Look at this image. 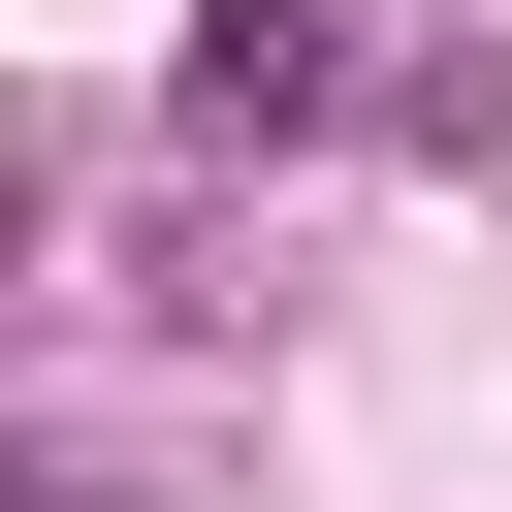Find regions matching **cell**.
Segmentation results:
<instances>
[{
	"instance_id": "1",
	"label": "cell",
	"mask_w": 512,
	"mask_h": 512,
	"mask_svg": "<svg viewBox=\"0 0 512 512\" xmlns=\"http://www.w3.org/2000/svg\"><path fill=\"white\" fill-rule=\"evenodd\" d=\"M352 96H384L352 0H192V128H224V160H256V128H352Z\"/></svg>"
}]
</instances>
